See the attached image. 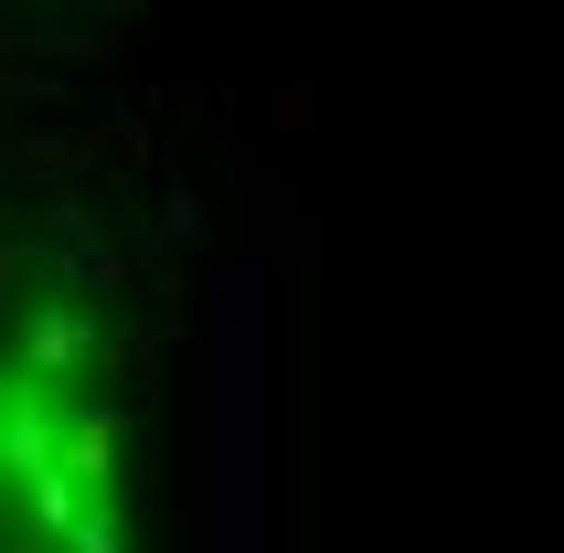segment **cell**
Here are the masks:
<instances>
[{
    "label": "cell",
    "instance_id": "6da1fadb",
    "mask_svg": "<svg viewBox=\"0 0 564 553\" xmlns=\"http://www.w3.org/2000/svg\"><path fill=\"white\" fill-rule=\"evenodd\" d=\"M0 553H107L96 479L64 468L11 404H0Z\"/></svg>",
    "mask_w": 564,
    "mask_h": 553
}]
</instances>
